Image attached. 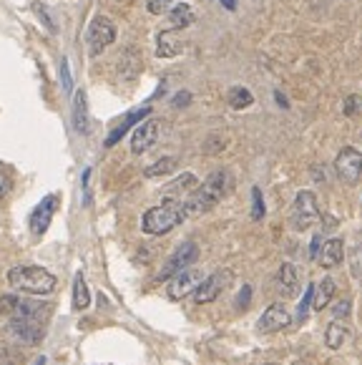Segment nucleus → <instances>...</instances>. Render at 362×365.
Returning a JSON list of instances; mask_svg holds the SVG:
<instances>
[{
	"mask_svg": "<svg viewBox=\"0 0 362 365\" xmlns=\"http://www.w3.org/2000/svg\"><path fill=\"white\" fill-rule=\"evenodd\" d=\"M8 285L18 295H51L58 285L53 272L38 264H18L8 272Z\"/></svg>",
	"mask_w": 362,
	"mask_h": 365,
	"instance_id": "nucleus-1",
	"label": "nucleus"
},
{
	"mask_svg": "<svg viewBox=\"0 0 362 365\" xmlns=\"http://www.w3.org/2000/svg\"><path fill=\"white\" fill-rule=\"evenodd\" d=\"M227 189H229V174L214 172L212 177H207V182H204L202 187H197L192 194H189L187 205H184L187 217L189 215H204V212L214 210V207L224 199Z\"/></svg>",
	"mask_w": 362,
	"mask_h": 365,
	"instance_id": "nucleus-2",
	"label": "nucleus"
},
{
	"mask_svg": "<svg viewBox=\"0 0 362 365\" xmlns=\"http://www.w3.org/2000/svg\"><path fill=\"white\" fill-rule=\"evenodd\" d=\"M187 220V210L181 202H174V199H164L159 207H151L144 217H141V230L146 235H166V232L176 230L181 222Z\"/></svg>",
	"mask_w": 362,
	"mask_h": 365,
	"instance_id": "nucleus-3",
	"label": "nucleus"
},
{
	"mask_svg": "<svg viewBox=\"0 0 362 365\" xmlns=\"http://www.w3.org/2000/svg\"><path fill=\"white\" fill-rule=\"evenodd\" d=\"M0 312L3 315H11V320H38L51 315V305L46 302L31 300V297H21L16 295H3L0 297Z\"/></svg>",
	"mask_w": 362,
	"mask_h": 365,
	"instance_id": "nucleus-4",
	"label": "nucleus"
},
{
	"mask_svg": "<svg viewBox=\"0 0 362 365\" xmlns=\"http://www.w3.org/2000/svg\"><path fill=\"white\" fill-rule=\"evenodd\" d=\"M116 41V26H113L111 18L106 16H96L90 21L88 33H86V43H88V53L98 56L108 48V46Z\"/></svg>",
	"mask_w": 362,
	"mask_h": 365,
	"instance_id": "nucleus-5",
	"label": "nucleus"
},
{
	"mask_svg": "<svg viewBox=\"0 0 362 365\" xmlns=\"http://www.w3.org/2000/svg\"><path fill=\"white\" fill-rule=\"evenodd\" d=\"M197 257H199V245H197V242H184V245H179V247L174 250V255L166 259L164 269L156 274V279H159V282L171 279L174 274H179L181 269L192 267V264L197 262Z\"/></svg>",
	"mask_w": 362,
	"mask_h": 365,
	"instance_id": "nucleus-6",
	"label": "nucleus"
},
{
	"mask_svg": "<svg viewBox=\"0 0 362 365\" xmlns=\"http://www.w3.org/2000/svg\"><path fill=\"white\" fill-rule=\"evenodd\" d=\"M314 222H320V207L312 192H299L292 205V227L294 230H307Z\"/></svg>",
	"mask_w": 362,
	"mask_h": 365,
	"instance_id": "nucleus-7",
	"label": "nucleus"
},
{
	"mask_svg": "<svg viewBox=\"0 0 362 365\" xmlns=\"http://www.w3.org/2000/svg\"><path fill=\"white\" fill-rule=\"evenodd\" d=\"M229 282H232L229 269H217L214 274H209V277H204L202 282H199V287L194 290V302H197V305L214 302L219 295H222V290L229 287Z\"/></svg>",
	"mask_w": 362,
	"mask_h": 365,
	"instance_id": "nucleus-8",
	"label": "nucleus"
},
{
	"mask_svg": "<svg viewBox=\"0 0 362 365\" xmlns=\"http://www.w3.org/2000/svg\"><path fill=\"white\" fill-rule=\"evenodd\" d=\"M56 210H58V194H48L46 199L38 202V207L31 212V217H28V227H31L33 235L36 237L46 235V230L51 227V220H53Z\"/></svg>",
	"mask_w": 362,
	"mask_h": 365,
	"instance_id": "nucleus-9",
	"label": "nucleus"
},
{
	"mask_svg": "<svg viewBox=\"0 0 362 365\" xmlns=\"http://www.w3.org/2000/svg\"><path fill=\"white\" fill-rule=\"evenodd\" d=\"M204 279L202 269H194V267H187L181 269L179 274H174L169 282V300H184L187 295H194V290L199 287V282Z\"/></svg>",
	"mask_w": 362,
	"mask_h": 365,
	"instance_id": "nucleus-10",
	"label": "nucleus"
},
{
	"mask_svg": "<svg viewBox=\"0 0 362 365\" xmlns=\"http://www.w3.org/2000/svg\"><path fill=\"white\" fill-rule=\"evenodd\" d=\"M335 172L342 182L355 184L362 174V154L357 149H352V146H345L335 159Z\"/></svg>",
	"mask_w": 362,
	"mask_h": 365,
	"instance_id": "nucleus-11",
	"label": "nucleus"
},
{
	"mask_svg": "<svg viewBox=\"0 0 362 365\" xmlns=\"http://www.w3.org/2000/svg\"><path fill=\"white\" fill-rule=\"evenodd\" d=\"M159 131H161V124L156 121V118H146V121H141L131 136V151L133 154H146V151L156 144V139H159Z\"/></svg>",
	"mask_w": 362,
	"mask_h": 365,
	"instance_id": "nucleus-12",
	"label": "nucleus"
},
{
	"mask_svg": "<svg viewBox=\"0 0 362 365\" xmlns=\"http://www.w3.org/2000/svg\"><path fill=\"white\" fill-rule=\"evenodd\" d=\"M8 333L23 345H38L46 335L43 325L38 320H11L8 322Z\"/></svg>",
	"mask_w": 362,
	"mask_h": 365,
	"instance_id": "nucleus-13",
	"label": "nucleus"
},
{
	"mask_svg": "<svg viewBox=\"0 0 362 365\" xmlns=\"http://www.w3.org/2000/svg\"><path fill=\"white\" fill-rule=\"evenodd\" d=\"M292 322V315H289V310L284 305H279V302H274V305H269L264 310V315L259 317V322H257V328L262 330V333H279V330H284Z\"/></svg>",
	"mask_w": 362,
	"mask_h": 365,
	"instance_id": "nucleus-14",
	"label": "nucleus"
},
{
	"mask_svg": "<svg viewBox=\"0 0 362 365\" xmlns=\"http://www.w3.org/2000/svg\"><path fill=\"white\" fill-rule=\"evenodd\" d=\"M151 113V108L149 106H144V108H136V111H131V113H126V118H121V124H116L113 126V131L108 134V139H106V146H116L118 141L126 136V131L131 129L133 124H139L141 118L144 116H149Z\"/></svg>",
	"mask_w": 362,
	"mask_h": 365,
	"instance_id": "nucleus-15",
	"label": "nucleus"
},
{
	"mask_svg": "<svg viewBox=\"0 0 362 365\" xmlns=\"http://www.w3.org/2000/svg\"><path fill=\"white\" fill-rule=\"evenodd\" d=\"M342 257H345V245H342V240L322 242V250H320V255H317L322 267H327V269L337 267V264L342 262Z\"/></svg>",
	"mask_w": 362,
	"mask_h": 365,
	"instance_id": "nucleus-16",
	"label": "nucleus"
},
{
	"mask_svg": "<svg viewBox=\"0 0 362 365\" xmlns=\"http://www.w3.org/2000/svg\"><path fill=\"white\" fill-rule=\"evenodd\" d=\"M197 189V177L194 174H181L179 179H174L171 184H166L164 189V199H174V202H181V194H192Z\"/></svg>",
	"mask_w": 362,
	"mask_h": 365,
	"instance_id": "nucleus-17",
	"label": "nucleus"
},
{
	"mask_svg": "<svg viewBox=\"0 0 362 365\" xmlns=\"http://www.w3.org/2000/svg\"><path fill=\"white\" fill-rule=\"evenodd\" d=\"M73 126L78 134L88 131V106H86V91H73Z\"/></svg>",
	"mask_w": 362,
	"mask_h": 365,
	"instance_id": "nucleus-18",
	"label": "nucleus"
},
{
	"mask_svg": "<svg viewBox=\"0 0 362 365\" xmlns=\"http://www.w3.org/2000/svg\"><path fill=\"white\" fill-rule=\"evenodd\" d=\"M88 305H90L88 282H86L83 272H76V277H73V310L83 312V310H88Z\"/></svg>",
	"mask_w": 362,
	"mask_h": 365,
	"instance_id": "nucleus-19",
	"label": "nucleus"
},
{
	"mask_svg": "<svg viewBox=\"0 0 362 365\" xmlns=\"http://www.w3.org/2000/svg\"><path fill=\"white\" fill-rule=\"evenodd\" d=\"M332 295H335V279L325 277L320 285H314V297H312L314 310H325V307L330 305Z\"/></svg>",
	"mask_w": 362,
	"mask_h": 365,
	"instance_id": "nucleus-20",
	"label": "nucleus"
},
{
	"mask_svg": "<svg viewBox=\"0 0 362 365\" xmlns=\"http://www.w3.org/2000/svg\"><path fill=\"white\" fill-rule=\"evenodd\" d=\"M347 338H350V330H347V325H342V322H330V328H327L325 333V343L330 350H340L342 345L347 343Z\"/></svg>",
	"mask_w": 362,
	"mask_h": 365,
	"instance_id": "nucleus-21",
	"label": "nucleus"
},
{
	"mask_svg": "<svg viewBox=\"0 0 362 365\" xmlns=\"http://www.w3.org/2000/svg\"><path fill=\"white\" fill-rule=\"evenodd\" d=\"M277 282H279V290H282L287 297L297 292V269H294V264L287 262V264H282V267H279Z\"/></svg>",
	"mask_w": 362,
	"mask_h": 365,
	"instance_id": "nucleus-22",
	"label": "nucleus"
},
{
	"mask_svg": "<svg viewBox=\"0 0 362 365\" xmlns=\"http://www.w3.org/2000/svg\"><path fill=\"white\" fill-rule=\"evenodd\" d=\"M179 51H181L179 36H176L174 31H164V33H161V36H159V56H164V58H174Z\"/></svg>",
	"mask_w": 362,
	"mask_h": 365,
	"instance_id": "nucleus-23",
	"label": "nucleus"
},
{
	"mask_svg": "<svg viewBox=\"0 0 362 365\" xmlns=\"http://www.w3.org/2000/svg\"><path fill=\"white\" fill-rule=\"evenodd\" d=\"M169 21H171V26H174V28H187V26H192V23H194L192 6H189V3H179L176 8H171Z\"/></svg>",
	"mask_w": 362,
	"mask_h": 365,
	"instance_id": "nucleus-24",
	"label": "nucleus"
},
{
	"mask_svg": "<svg viewBox=\"0 0 362 365\" xmlns=\"http://www.w3.org/2000/svg\"><path fill=\"white\" fill-rule=\"evenodd\" d=\"M227 101H229V106H232V108L242 111V108H247V106H252V103H254V96H252L249 88L234 86V88H229V96H227Z\"/></svg>",
	"mask_w": 362,
	"mask_h": 365,
	"instance_id": "nucleus-25",
	"label": "nucleus"
},
{
	"mask_svg": "<svg viewBox=\"0 0 362 365\" xmlns=\"http://www.w3.org/2000/svg\"><path fill=\"white\" fill-rule=\"evenodd\" d=\"M176 169V159L174 156H164V159H159L156 164H151V167H146V177L149 179H156V177H166V174H171Z\"/></svg>",
	"mask_w": 362,
	"mask_h": 365,
	"instance_id": "nucleus-26",
	"label": "nucleus"
},
{
	"mask_svg": "<svg viewBox=\"0 0 362 365\" xmlns=\"http://www.w3.org/2000/svg\"><path fill=\"white\" fill-rule=\"evenodd\" d=\"M264 217V199H262L259 187L252 189V220H262Z\"/></svg>",
	"mask_w": 362,
	"mask_h": 365,
	"instance_id": "nucleus-27",
	"label": "nucleus"
},
{
	"mask_svg": "<svg viewBox=\"0 0 362 365\" xmlns=\"http://www.w3.org/2000/svg\"><path fill=\"white\" fill-rule=\"evenodd\" d=\"M312 297H314V285H309L307 292H304V297H302V302H299V307H297V320L299 322H302L304 317H307L309 305H312Z\"/></svg>",
	"mask_w": 362,
	"mask_h": 365,
	"instance_id": "nucleus-28",
	"label": "nucleus"
},
{
	"mask_svg": "<svg viewBox=\"0 0 362 365\" xmlns=\"http://www.w3.org/2000/svg\"><path fill=\"white\" fill-rule=\"evenodd\" d=\"M171 6H174V0H146V8H149L151 16H161V13H166Z\"/></svg>",
	"mask_w": 362,
	"mask_h": 365,
	"instance_id": "nucleus-29",
	"label": "nucleus"
},
{
	"mask_svg": "<svg viewBox=\"0 0 362 365\" xmlns=\"http://www.w3.org/2000/svg\"><path fill=\"white\" fill-rule=\"evenodd\" d=\"M61 83H63V91H66V93H73V81H71V66H68V58L61 61Z\"/></svg>",
	"mask_w": 362,
	"mask_h": 365,
	"instance_id": "nucleus-30",
	"label": "nucleus"
},
{
	"mask_svg": "<svg viewBox=\"0 0 362 365\" xmlns=\"http://www.w3.org/2000/svg\"><path fill=\"white\" fill-rule=\"evenodd\" d=\"M350 267H352V274L362 279V247H355L350 255Z\"/></svg>",
	"mask_w": 362,
	"mask_h": 365,
	"instance_id": "nucleus-31",
	"label": "nucleus"
},
{
	"mask_svg": "<svg viewBox=\"0 0 362 365\" xmlns=\"http://www.w3.org/2000/svg\"><path fill=\"white\" fill-rule=\"evenodd\" d=\"M0 365H21L18 355H13L8 348H0Z\"/></svg>",
	"mask_w": 362,
	"mask_h": 365,
	"instance_id": "nucleus-32",
	"label": "nucleus"
},
{
	"mask_svg": "<svg viewBox=\"0 0 362 365\" xmlns=\"http://www.w3.org/2000/svg\"><path fill=\"white\" fill-rule=\"evenodd\" d=\"M249 300H252V287L244 285V287H242V292H239V297H237V307H247V305H249Z\"/></svg>",
	"mask_w": 362,
	"mask_h": 365,
	"instance_id": "nucleus-33",
	"label": "nucleus"
},
{
	"mask_svg": "<svg viewBox=\"0 0 362 365\" xmlns=\"http://www.w3.org/2000/svg\"><path fill=\"white\" fill-rule=\"evenodd\" d=\"M320 247H322V235H314V240H312V250H309V257L317 259V255H320Z\"/></svg>",
	"mask_w": 362,
	"mask_h": 365,
	"instance_id": "nucleus-34",
	"label": "nucleus"
},
{
	"mask_svg": "<svg viewBox=\"0 0 362 365\" xmlns=\"http://www.w3.org/2000/svg\"><path fill=\"white\" fill-rule=\"evenodd\" d=\"M347 312H350V300H342L335 305V317H347Z\"/></svg>",
	"mask_w": 362,
	"mask_h": 365,
	"instance_id": "nucleus-35",
	"label": "nucleus"
},
{
	"mask_svg": "<svg viewBox=\"0 0 362 365\" xmlns=\"http://www.w3.org/2000/svg\"><path fill=\"white\" fill-rule=\"evenodd\" d=\"M8 192H11V179H8V177H6V174L0 172V199L6 197V194H8Z\"/></svg>",
	"mask_w": 362,
	"mask_h": 365,
	"instance_id": "nucleus-36",
	"label": "nucleus"
},
{
	"mask_svg": "<svg viewBox=\"0 0 362 365\" xmlns=\"http://www.w3.org/2000/svg\"><path fill=\"white\" fill-rule=\"evenodd\" d=\"M192 101V93H179V98H174V106H184V103H189Z\"/></svg>",
	"mask_w": 362,
	"mask_h": 365,
	"instance_id": "nucleus-37",
	"label": "nucleus"
},
{
	"mask_svg": "<svg viewBox=\"0 0 362 365\" xmlns=\"http://www.w3.org/2000/svg\"><path fill=\"white\" fill-rule=\"evenodd\" d=\"M222 6L229 8V11H234V8H237V0H222Z\"/></svg>",
	"mask_w": 362,
	"mask_h": 365,
	"instance_id": "nucleus-38",
	"label": "nucleus"
},
{
	"mask_svg": "<svg viewBox=\"0 0 362 365\" xmlns=\"http://www.w3.org/2000/svg\"><path fill=\"white\" fill-rule=\"evenodd\" d=\"M33 365H46V358L41 355V358H36V363H33Z\"/></svg>",
	"mask_w": 362,
	"mask_h": 365,
	"instance_id": "nucleus-39",
	"label": "nucleus"
},
{
	"mask_svg": "<svg viewBox=\"0 0 362 365\" xmlns=\"http://www.w3.org/2000/svg\"><path fill=\"white\" fill-rule=\"evenodd\" d=\"M262 365H279V363H262Z\"/></svg>",
	"mask_w": 362,
	"mask_h": 365,
	"instance_id": "nucleus-40",
	"label": "nucleus"
}]
</instances>
